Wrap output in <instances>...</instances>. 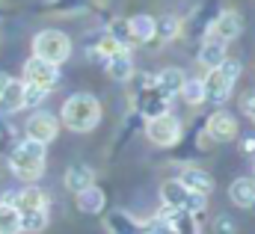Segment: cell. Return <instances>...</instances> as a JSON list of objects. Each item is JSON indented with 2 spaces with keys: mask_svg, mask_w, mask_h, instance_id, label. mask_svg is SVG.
Wrapping results in <instances>:
<instances>
[{
  "mask_svg": "<svg viewBox=\"0 0 255 234\" xmlns=\"http://www.w3.org/2000/svg\"><path fill=\"white\" fill-rule=\"evenodd\" d=\"M60 118H63V124L68 130H74V133H89V130H95L98 121H101V101H98L95 95H89V92H74V95L65 98Z\"/></svg>",
  "mask_w": 255,
  "mask_h": 234,
  "instance_id": "1",
  "label": "cell"
},
{
  "mask_svg": "<svg viewBox=\"0 0 255 234\" xmlns=\"http://www.w3.org/2000/svg\"><path fill=\"white\" fill-rule=\"evenodd\" d=\"M130 83V98H133V110L145 118L163 116L169 113V98L154 86V77L145 74V71H133V77L128 80Z\"/></svg>",
  "mask_w": 255,
  "mask_h": 234,
  "instance_id": "2",
  "label": "cell"
},
{
  "mask_svg": "<svg viewBox=\"0 0 255 234\" xmlns=\"http://www.w3.org/2000/svg\"><path fill=\"white\" fill-rule=\"evenodd\" d=\"M241 71H244V65H241L238 59H232V57H226L217 68H211V71L202 77L205 101H211V104H226L229 95L235 92V83H238Z\"/></svg>",
  "mask_w": 255,
  "mask_h": 234,
  "instance_id": "3",
  "label": "cell"
},
{
  "mask_svg": "<svg viewBox=\"0 0 255 234\" xmlns=\"http://www.w3.org/2000/svg\"><path fill=\"white\" fill-rule=\"evenodd\" d=\"M45 157H48L45 145L24 136L12 148V154H9V169H12V175L21 178V181H36V178L45 175Z\"/></svg>",
  "mask_w": 255,
  "mask_h": 234,
  "instance_id": "4",
  "label": "cell"
},
{
  "mask_svg": "<svg viewBox=\"0 0 255 234\" xmlns=\"http://www.w3.org/2000/svg\"><path fill=\"white\" fill-rule=\"evenodd\" d=\"M160 202L166 211H187L190 217H202L205 208H208V196H199V193H190L184 184H178L175 178L163 181L160 184Z\"/></svg>",
  "mask_w": 255,
  "mask_h": 234,
  "instance_id": "5",
  "label": "cell"
},
{
  "mask_svg": "<svg viewBox=\"0 0 255 234\" xmlns=\"http://www.w3.org/2000/svg\"><path fill=\"white\" fill-rule=\"evenodd\" d=\"M33 57L45 59L51 65H63L65 59L71 57V39L65 36L63 30L48 27V30L33 36Z\"/></svg>",
  "mask_w": 255,
  "mask_h": 234,
  "instance_id": "6",
  "label": "cell"
},
{
  "mask_svg": "<svg viewBox=\"0 0 255 234\" xmlns=\"http://www.w3.org/2000/svg\"><path fill=\"white\" fill-rule=\"evenodd\" d=\"M145 136L157 148H175L181 142V136H184V124H181L178 116L163 113V116H154L145 121Z\"/></svg>",
  "mask_w": 255,
  "mask_h": 234,
  "instance_id": "7",
  "label": "cell"
},
{
  "mask_svg": "<svg viewBox=\"0 0 255 234\" xmlns=\"http://www.w3.org/2000/svg\"><path fill=\"white\" fill-rule=\"evenodd\" d=\"M0 202H6V205H12L18 214H33V211H48V193L42 190V187H36V184H30V187H24V190H18V193H3V199Z\"/></svg>",
  "mask_w": 255,
  "mask_h": 234,
  "instance_id": "8",
  "label": "cell"
},
{
  "mask_svg": "<svg viewBox=\"0 0 255 234\" xmlns=\"http://www.w3.org/2000/svg\"><path fill=\"white\" fill-rule=\"evenodd\" d=\"M24 133H27V139L48 145V142H54L57 133H60V118L54 116V113H48V110H36L33 116L27 118Z\"/></svg>",
  "mask_w": 255,
  "mask_h": 234,
  "instance_id": "9",
  "label": "cell"
},
{
  "mask_svg": "<svg viewBox=\"0 0 255 234\" xmlns=\"http://www.w3.org/2000/svg\"><path fill=\"white\" fill-rule=\"evenodd\" d=\"M205 136L211 142H232L241 136V124L229 110H214L205 121Z\"/></svg>",
  "mask_w": 255,
  "mask_h": 234,
  "instance_id": "10",
  "label": "cell"
},
{
  "mask_svg": "<svg viewBox=\"0 0 255 234\" xmlns=\"http://www.w3.org/2000/svg\"><path fill=\"white\" fill-rule=\"evenodd\" d=\"M24 83L42 86V89L51 92L60 83V65H51V62H45V59H39V57H30L24 62Z\"/></svg>",
  "mask_w": 255,
  "mask_h": 234,
  "instance_id": "11",
  "label": "cell"
},
{
  "mask_svg": "<svg viewBox=\"0 0 255 234\" xmlns=\"http://www.w3.org/2000/svg\"><path fill=\"white\" fill-rule=\"evenodd\" d=\"M217 12H220V9H217V3H214V0H208L205 6L193 9L190 18H187V21H181V36L202 42V39L208 36V30H211V21L217 18Z\"/></svg>",
  "mask_w": 255,
  "mask_h": 234,
  "instance_id": "12",
  "label": "cell"
},
{
  "mask_svg": "<svg viewBox=\"0 0 255 234\" xmlns=\"http://www.w3.org/2000/svg\"><path fill=\"white\" fill-rule=\"evenodd\" d=\"M211 36H217L220 42H235L241 33H244V18H241V12H235V9H220L217 12V18L211 21V30H208Z\"/></svg>",
  "mask_w": 255,
  "mask_h": 234,
  "instance_id": "13",
  "label": "cell"
},
{
  "mask_svg": "<svg viewBox=\"0 0 255 234\" xmlns=\"http://www.w3.org/2000/svg\"><path fill=\"white\" fill-rule=\"evenodd\" d=\"M175 181L184 184L190 193H199V196H211L214 193V175L205 172V169H199V166H184Z\"/></svg>",
  "mask_w": 255,
  "mask_h": 234,
  "instance_id": "14",
  "label": "cell"
},
{
  "mask_svg": "<svg viewBox=\"0 0 255 234\" xmlns=\"http://www.w3.org/2000/svg\"><path fill=\"white\" fill-rule=\"evenodd\" d=\"M226 48H229L226 42H220L217 36H211V33H208V36L199 42V54H196L199 65H202V68H208V71H211V68H217L223 59L229 57V54H226Z\"/></svg>",
  "mask_w": 255,
  "mask_h": 234,
  "instance_id": "15",
  "label": "cell"
},
{
  "mask_svg": "<svg viewBox=\"0 0 255 234\" xmlns=\"http://www.w3.org/2000/svg\"><path fill=\"white\" fill-rule=\"evenodd\" d=\"M104 229H107L110 234H145L142 223H139L136 217H130L128 211H122V208L107 211V217H104Z\"/></svg>",
  "mask_w": 255,
  "mask_h": 234,
  "instance_id": "16",
  "label": "cell"
},
{
  "mask_svg": "<svg viewBox=\"0 0 255 234\" xmlns=\"http://www.w3.org/2000/svg\"><path fill=\"white\" fill-rule=\"evenodd\" d=\"M104 68H107V74H110V80H116V83H128L130 77H133V57H130V48H122V51H116L113 57L104 62Z\"/></svg>",
  "mask_w": 255,
  "mask_h": 234,
  "instance_id": "17",
  "label": "cell"
},
{
  "mask_svg": "<svg viewBox=\"0 0 255 234\" xmlns=\"http://www.w3.org/2000/svg\"><path fill=\"white\" fill-rule=\"evenodd\" d=\"M128 33H130V42L133 45H151L154 42V18L139 12V15H130L128 18Z\"/></svg>",
  "mask_w": 255,
  "mask_h": 234,
  "instance_id": "18",
  "label": "cell"
},
{
  "mask_svg": "<svg viewBox=\"0 0 255 234\" xmlns=\"http://www.w3.org/2000/svg\"><path fill=\"white\" fill-rule=\"evenodd\" d=\"M18 110H24V80H9V86L0 95V116H15Z\"/></svg>",
  "mask_w": 255,
  "mask_h": 234,
  "instance_id": "19",
  "label": "cell"
},
{
  "mask_svg": "<svg viewBox=\"0 0 255 234\" xmlns=\"http://www.w3.org/2000/svg\"><path fill=\"white\" fill-rule=\"evenodd\" d=\"M229 199H232L238 208H244V211L255 208V178H250V175L235 178L232 187H229Z\"/></svg>",
  "mask_w": 255,
  "mask_h": 234,
  "instance_id": "20",
  "label": "cell"
},
{
  "mask_svg": "<svg viewBox=\"0 0 255 234\" xmlns=\"http://www.w3.org/2000/svg\"><path fill=\"white\" fill-rule=\"evenodd\" d=\"M184 80H187V74H184L181 68H175V65H169V68H163V71L154 74V86H157L166 98H175V95L181 92Z\"/></svg>",
  "mask_w": 255,
  "mask_h": 234,
  "instance_id": "21",
  "label": "cell"
},
{
  "mask_svg": "<svg viewBox=\"0 0 255 234\" xmlns=\"http://www.w3.org/2000/svg\"><path fill=\"white\" fill-rule=\"evenodd\" d=\"M104 208H107V193L101 187L92 184V187L77 193V211L80 214H104Z\"/></svg>",
  "mask_w": 255,
  "mask_h": 234,
  "instance_id": "22",
  "label": "cell"
},
{
  "mask_svg": "<svg viewBox=\"0 0 255 234\" xmlns=\"http://www.w3.org/2000/svg\"><path fill=\"white\" fill-rule=\"evenodd\" d=\"M65 187L77 196L80 190H86V187H92L95 184V172H92V166H86V163H71L68 169H65Z\"/></svg>",
  "mask_w": 255,
  "mask_h": 234,
  "instance_id": "23",
  "label": "cell"
},
{
  "mask_svg": "<svg viewBox=\"0 0 255 234\" xmlns=\"http://www.w3.org/2000/svg\"><path fill=\"white\" fill-rule=\"evenodd\" d=\"M181 36V18L178 15H160L154 18V45H166Z\"/></svg>",
  "mask_w": 255,
  "mask_h": 234,
  "instance_id": "24",
  "label": "cell"
},
{
  "mask_svg": "<svg viewBox=\"0 0 255 234\" xmlns=\"http://www.w3.org/2000/svg\"><path fill=\"white\" fill-rule=\"evenodd\" d=\"M178 95H181V98H184V104H190V107L205 104V86H202V77H187Z\"/></svg>",
  "mask_w": 255,
  "mask_h": 234,
  "instance_id": "25",
  "label": "cell"
},
{
  "mask_svg": "<svg viewBox=\"0 0 255 234\" xmlns=\"http://www.w3.org/2000/svg\"><path fill=\"white\" fill-rule=\"evenodd\" d=\"M48 211H33V214H21V234H42L48 229Z\"/></svg>",
  "mask_w": 255,
  "mask_h": 234,
  "instance_id": "26",
  "label": "cell"
},
{
  "mask_svg": "<svg viewBox=\"0 0 255 234\" xmlns=\"http://www.w3.org/2000/svg\"><path fill=\"white\" fill-rule=\"evenodd\" d=\"M0 234H21V214L6 202H0Z\"/></svg>",
  "mask_w": 255,
  "mask_h": 234,
  "instance_id": "27",
  "label": "cell"
},
{
  "mask_svg": "<svg viewBox=\"0 0 255 234\" xmlns=\"http://www.w3.org/2000/svg\"><path fill=\"white\" fill-rule=\"evenodd\" d=\"M45 9L60 15H80L89 9V0H45Z\"/></svg>",
  "mask_w": 255,
  "mask_h": 234,
  "instance_id": "28",
  "label": "cell"
},
{
  "mask_svg": "<svg viewBox=\"0 0 255 234\" xmlns=\"http://www.w3.org/2000/svg\"><path fill=\"white\" fill-rule=\"evenodd\" d=\"M104 33H107L110 39H116L122 48H130V45H133V42H130V33H128V18H113Z\"/></svg>",
  "mask_w": 255,
  "mask_h": 234,
  "instance_id": "29",
  "label": "cell"
},
{
  "mask_svg": "<svg viewBox=\"0 0 255 234\" xmlns=\"http://www.w3.org/2000/svg\"><path fill=\"white\" fill-rule=\"evenodd\" d=\"M18 145V139H15V127L9 124V118L0 116V154H12V148Z\"/></svg>",
  "mask_w": 255,
  "mask_h": 234,
  "instance_id": "30",
  "label": "cell"
},
{
  "mask_svg": "<svg viewBox=\"0 0 255 234\" xmlns=\"http://www.w3.org/2000/svg\"><path fill=\"white\" fill-rule=\"evenodd\" d=\"M51 92L48 89H42V86H30V83H24V107H30V110H36L45 98H48Z\"/></svg>",
  "mask_w": 255,
  "mask_h": 234,
  "instance_id": "31",
  "label": "cell"
},
{
  "mask_svg": "<svg viewBox=\"0 0 255 234\" xmlns=\"http://www.w3.org/2000/svg\"><path fill=\"white\" fill-rule=\"evenodd\" d=\"M241 107H244V113L250 116V121L255 124V92H247V95L241 98Z\"/></svg>",
  "mask_w": 255,
  "mask_h": 234,
  "instance_id": "32",
  "label": "cell"
},
{
  "mask_svg": "<svg viewBox=\"0 0 255 234\" xmlns=\"http://www.w3.org/2000/svg\"><path fill=\"white\" fill-rule=\"evenodd\" d=\"M214 229H217L220 234H235V220H229V217H217Z\"/></svg>",
  "mask_w": 255,
  "mask_h": 234,
  "instance_id": "33",
  "label": "cell"
},
{
  "mask_svg": "<svg viewBox=\"0 0 255 234\" xmlns=\"http://www.w3.org/2000/svg\"><path fill=\"white\" fill-rule=\"evenodd\" d=\"M241 151H244V154H255V133H250V136L241 139Z\"/></svg>",
  "mask_w": 255,
  "mask_h": 234,
  "instance_id": "34",
  "label": "cell"
},
{
  "mask_svg": "<svg viewBox=\"0 0 255 234\" xmlns=\"http://www.w3.org/2000/svg\"><path fill=\"white\" fill-rule=\"evenodd\" d=\"M9 80H12V77H9V74H6V71H0V95H3V89H6V86H9Z\"/></svg>",
  "mask_w": 255,
  "mask_h": 234,
  "instance_id": "35",
  "label": "cell"
},
{
  "mask_svg": "<svg viewBox=\"0 0 255 234\" xmlns=\"http://www.w3.org/2000/svg\"><path fill=\"white\" fill-rule=\"evenodd\" d=\"M253 178H255V175H253Z\"/></svg>",
  "mask_w": 255,
  "mask_h": 234,
  "instance_id": "36",
  "label": "cell"
}]
</instances>
